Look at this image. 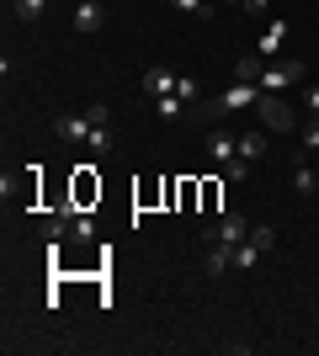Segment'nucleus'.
<instances>
[{
    "instance_id": "4be33fe9",
    "label": "nucleus",
    "mask_w": 319,
    "mask_h": 356,
    "mask_svg": "<svg viewBox=\"0 0 319 356\" xmlns=\"http://www.w3.org/2000/svg\"><path fill=\"white\" fill-rule=\"evenodd\" d=\"M176 96H181L186 106H197V102H202V86H197V80H181V86H176Z\"/></svg>"
},
{
    "instance_id": "393cba45",
    "label": "nucleus",
    "mask_w": 319,
    "mask_h": 356,
    "mask_svg": "<svg viewBox=\"0 0 319 356\" xmlns=\"http://www.w3.org/2000/svg\"><path fill=\"white\" fill-rule=\"evenodd\" d=\"M304 149H319V118H309V128H304Z\"/></svg>"
},
{
    "instance_id": "f8f14e48",
    "label": "nucleus",
    "mask_w": 319,
    "mask_h": 356,
    "mask_svg": "<svg viewBox=\"0 0 319 356\" xmlns=\"http://www.w3.org/2000/svg\"><path fill=\"white\" fill-rule=\"evenodd\" d=\"M293 165H298V170H293V186H298V192H304V197H314V192H319V176H314V170H309V149H304V154H298V160H293Z\"/></svg>"
},
{
    "instance_id": "b1692460",
    "label": "nucleus",
    "mask_w": 319,
    "mask_h": 356,
    "mask_svg": "<svg viewBox=\"0 0 319 356\" xmlns=\"http://www.w3.org/2000/svg\"><path fill=\"white\" fill-rule=\"evenodd\" d=\"M85 118H91L96 128H106V122H112V106H106V102H91V106H85Z\"/></svg>"
},
{
    "instance_id": "6ab92c4d",
    "label": "nucleus",
    "mask_w": 319,
    "mask_h": 356,
    "mask_svg": "<svg viewBox=\"0 0 319 356\" xmlns=\"http://www.w3.org/2000/svg\"><path fill=\"white\" fill-rule=\"evenodd\" d=\"M170 6H176L181 16H197V22H208V16H213V6H208V0H170Z\"/></svg>"
},
{
    "instance_id": "f3484780",
    "label": "nucleus",
    "mask_w": 319,
    "mask_h": 356,
    "mask_svg": "<svg viewBox=\"0 0 319 356\" xmlns=\"http://www.w3.org/2000/svg\"><path fill=\"white\" fill-rule=\"evenodd\" d=\"M240 154H245L250 165H256L261 154H266V134H256V128H250V134H240Z\"/></svg>"
},
{
    "instance_id": "a211bd4d",
    "label": "nucleus",
    "mask_w": 319,
    "mask_h": 356,
    "mask_svg": "<svg viewBox=\"0 0 319 356\" xmlns=\"http://www.w3.org/2000/svg\"><path fill=\"white\" fill-rule=\"evenodd\" d=\"M43 6H48V0H11L16 22H27V27H32V22H38V16H43Z\"/></svg>"
},
{
    "instance_id": "9b49d317",
    "label": "nucleus",
    "mask_w": 319,
    "mask_h": 356,
    "mask_svg": "<svg viewBox=\"0 0 319 356\" xmlns=\"http://www.w3.org/2000/svg\"><path fill=\"white\" fill-rule=\"evenodd\" d=\"M85 149H91L96 160H112V154H117V138H112V128H91V138H85Z\"/></svg>"
},
{
    "instance_id": "7ed1b4c3",
    "label": "nucleus",
    "mask_w": 319,
    "mask_h": 356,
    "mask_svg": "<svg viewBox=\"0 0 319 356\" xmlns=\"http://www.w3.org/2000/svg\"><path fill=\"white\" fill-rule=\"evenodd\" d=\"M256 118H261V128H266V134H288V128H293V106L282 102V96H272V90H261Z\"/></svg>"
},
{
    "instance_id": "f257e3e1",
    "label": "nucleus",
    "mask_w": 319,
    "mask_h": 356,
    "mask_svg": "<svg viewBox=\"0 0 319 356\" xmlns=\"http://www.w3.org/2000/svg\"><path fill=\"white\" fill-rule=\"evenodd\" d=\"M261 102V86H229V90H218V96H213L208 106H202V112H208V118H240V112H250V106Z\"/></svg>"
},
{
    "instance_id": "39448f33",
    "label": "nucleus",
    "mask_w": 319,
    "mask_h": 356,
    "mask_svg": "<svg viewBox=\"0 0 319 356\" xmlns=\"http://www.w3.org/2000/svg\"><path fill=\"white\" fill-rule=\"evenodd\" d=\"M245 234H250V223H245L240 213H224V218H218V223L208 229V245H229V250H234V245H240Z\"/></svg>"
},
{
    "instance_id": "6e6552de",
    "label": "nucleus",
    "mask_w": 319,
    "mask_h": 356,
    "mask_svg": "<svg viewBox=\"0 0 319 356\" xmlns=\"http://www.w3.org/2000/svg\"><path fill=\"white\" fill-rule=\"evenodd\" d=\"M240 154V134H229V128H218V134H208V160H218V165H229Z\"/></svg>"
},
{
    "instance_id": "a878e982",
    "label": "nucleus",
    "mask_w": 319,
    "mask_h": 356,
    "mask_svg": "<svg viewBox=\"0 0 319 356\" xmlns=\"http://www.w3.org/2000/svg\"><path fill=\"white\" fill-rule=\"evenodd\" d=\"M266 6H272V0H245L240 11H250V16H266Z\"/></svg>"
},
{
    "instance_id": "aec40b11",
    "label": "nucleus",
    "mask_w": 319,
    "mask_h": 356,
    "mask_svg": "<svg viewBox=\"0 0 319 356\" xmlns=\"http://www.w3.org/2000/svg\"><path fill=\"white\" fill-rule=\"evenodd\" d=\"M250 239H256L261 250H272V245H277V229H272V223H250Z\"/></svg>"
},
{
    "instance_id": "cd10ccee",
    "label": "nucleus",
    "mask_w": 319,
    "mask_h": 356,
    "mask_svg": "<svg viewBox=\"0 0 319 356\" xmlns=\"http://www.w3.org/2000/svg\"><path fill=\"white\" fill-rule=\"evenodd\" d=\"M224 6H245V0H224Z\"/></svg>"
},
{
    "instance_id": "ddd939ff",
    "label": "nucleus",
    "mask_w": 319,
    "mask_h": 356,
    "mask_svg": "<svg viewBox=\"0 0 319 356\" xmlns=\"http://www.w3.org/2000/svg\"><path fill=\"white\" fill-rule=\"evenodd\" d=\"M261 255H266V250H261L256 239L245 234V239H240V245H234V271H250V266H256V261H261Z\"/></svg>"
},
{
    "instance_id": "412c9836",
    "label": "nucleus",
    "mask_w": 319,
    "mask_h": 356,
    "mask_svg": "<svg viewBox=\"0 0 319 356\" xmlns=\"http://www.w3.org/2000/svg\"><path fill=\"white\" fill-rule=\"evenodd\" d=\"M75 239H80V245L96 239V218H91V213H75Z\"/></svg>"
},
{
    "instance_id": "9d476101",
    "label": "nucleus",
    "mask_w": 319,
    "mask_h": 356,
    "mask_svg": "<svg viewBox=\"0 0 319 356\" xmlns=\"http://www.w3.org/2000/svg\"><path fill=\"white\" fill-rule=\"evenodd\" d=\"M64 234H75V208H59V213H48V218H43V239H48V245H59Z\"/></svg>"
},
{
    "instance_id": "4468645a",
    "label": "nucleus",
    "mask_w": 319,
    "mask_h": 356,
    "mask_svg": "<svg viewBox=\"0 0 319 356\" xmlns=\"http://www.w3.org/2000/svg\"><path fill=\"white\" fill-rule=\"evenodd\" d=\"M202 266H208V277H224V271L234 266V250H229V245H213V250H208V261H202Z\"/></svg>"
},
{
    "instance_id": "1a4fd4ad",
    "label": "nucleus",
    "mask_w": 319,
    "mask_h": 356,
    "mask_svg": "<svg viewBox=\"0 0 319 356\" xmlns=\"http://www.w3.org/2000/svg\"><path fill=\"white\" fill-rule=\"evenodd\" d=\"M282 43H288V22H282V16H277L272 27L261 32V43H256V54H261V59H266V64H272L277 54H282Z\"/></svg>"
},
{
    "instance_id": "20e7f679",
    "label": "nucleus",
    "mask_w": 319,
    "mask_h": 356,
    "mask_svg": "<svg viewBox=\"0 0 319 356\" xmlns=\"http://www.w3.org/2000/svg\"><path fill=\"white\" fill-rule=\"evenodd\" d=\"M181 86V74H170L165 64H154V70H144L138 74V90H144V96H149V102H160V96H170V90Z\"/></svg>"
},
{
    "instance_id": "0eeeda50",
    "label": "nucleus",
    "mask_w": 319,
    "mask_h": 356,
    "mask_svg": "<svg viewBox=\"0 0 319 356\" xmlns=\"http://www.w3.org/2000/svg\"><path fill=\"white\" fill-rule=\"evenodd\" d=\"M69 22H75V32H101V22H106V6H101V0H80Z\"/></svg>"
},
{
    "instance_id": "423d86ee",
    "label": "nucleus",
    "mask_w": 319,
    "mask_h": 356,
    "mask_svg": "<svg viewBox=\"0 0 319 356\" xmlns=\"http://www.w3.org/2000/svg\"><path fill=\"white\" fill-rule=\"evenodd\" d=\"M91 128H96V122L85 118V112H64V118H54V134H59L64 144H85V138H91Z\"/></svg>"
},
{
    "instance_id": "dca6fc26",
    "label": "nucleus",
    "mask_w": 319,
    "mask_h": 356,
    "mask_svg": "<svg viewBox=\"0 0 319 356\" xmlns=\"http://www.w3.org/2000/svg\"><path fill=\"white\" fill-rule=\"evenodd\" d=\"M181 112H186V102H181V96H176V90L154 102V118H160V122H176V118H181Z\"/></svg>"
},
{
    "instance_id": "5701e85b",
    "label": "nucleus",
    "mask_w": 319,
    "mask_h": 356,
    "mask_svg": "<svg viewBox=\"0 0 319 356\" xmlns=\"http://www.w3.org/2000/svg\"><path fill=\"white\" fill-rule=\"evenodd\" d=\"M224 176H229V181H245V176H250V160H245V154H234V160L224 165Z\"/></svg>"
},
{
    "instance_id": "2eb2a0df",
    "label": "nucleus",
    "mask_w": 319,
    "mask_h": 356,
    "mask_svg": "<svg viewBox=\"0 0 319 356\" xmlns=\"http://www.w3.org/2000/svg\"><path fill=\"white\" fill-rule=\"evenodd\" d=\"M261 70H266V59H261V54H250V59L234 64V80H245V86H261Z\"/></svg>"
},
{
    "instance_id": "bb28decb",
    "label": "nucleus",
    "mask_w": 319,
    "mask_h": 356,
    "mask_svg": "<svg viewBox=\"0 0 319 356\" xmlns=\"http://www.w3.org/2000/svg\"><path fill=\"white\" fill-rule=\"evenodd\" d=\"M309 112L319 118V86H309Z\"/></svg>"
},
{
    "instance_id": "f03ea898",
    "label": "nucleus",
    "mask_w": 319,
    "mask_h": 356,
    "mask_svg": "<svg viewBox=\"0 0 319 356\" xmlns=\"http://www.w3.org/2000/svg\"><path fill=\"white\" fill-rule=\"evenodd\" d=\"M298 80H304V59H272L261 70V90H272V96H282V90L298 86Z\"/></svg>"
}]
</instances>
